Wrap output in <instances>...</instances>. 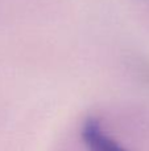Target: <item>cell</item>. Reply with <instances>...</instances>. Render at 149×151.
<instances>
[{
    "mask_svg": "<svg viewBox=\"0 0 149 151\" xmlns=\"http://www.w3.org/2000/svg\"><path fill=\"white\" fill-rule=\"evenodd\" d=\"M82 138L90 151H127L103 134L102 127L95 118H89L83 123Z\"/></svg>",
    "mask_w": 149,
    "mask_h": 151,
    "instance_id": "cell-1",
    "label": "cell"
}]
</instances>
